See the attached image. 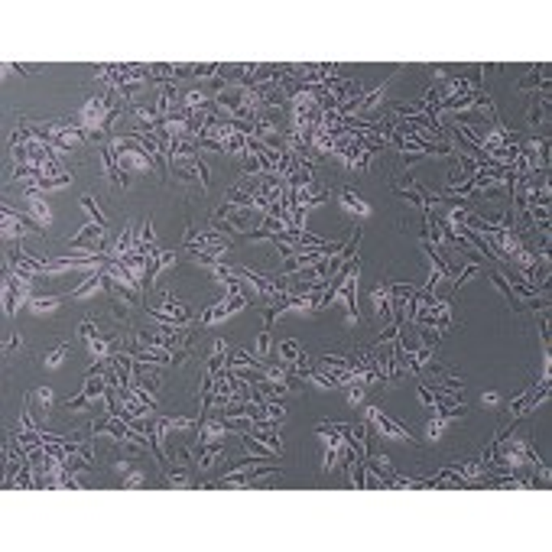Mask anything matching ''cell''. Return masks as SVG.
I'll list each match as a JSON object with an SVG mask.
<instances>
[{
    "mask_svg": "<svg viewBox=\"0 0 552 552\" xmlns=\"http://www.w3.org/2000/svg\"><path fill=\"white\" fill-rule=\"evenodd\" d=\"M120 111H124V98L111 88L107 94H92L88 101L81 104L75 120H78L81 130L88 134V140H104L107 130H111V124L120 117Z\"/></svg>",
    "mask_w": 552,
    "mask_h": 552,
    "instance_id": "1",
    "label": "cell"
},
{
    "mask_svg": "<svg viewBox=\"0 0 552 552\" xmlns=\"http://www.w3.org/2000/svg\"><path fill=\"white\" fill-rule=\"evenodd\" d=\"M23 124L33 130L36 137H43L52 147V153H69V150H78V147H85V140H88V134L81 130L78 120H49V124L36 127L33 120H26Z\"/></svg>",
    "mask_w": 552,
    "mask_h": 552,
    "instance_id": "2",
    "label": "cell"
},
{
    "mask_svg": "<svg viewBox=\"0 0 552 552\" xmlns=\"http://www.w3.org/2000/svg\"><path fill=\"white\" fill-rule=\"evenodd\" d=\"M114 143V153H117V166H120V173H160V166H156V160H153L147 150H140L134 140L127 137V134H120V137L111 140Z\"/></svg>",
    "mask_w": 552,
    "mask_h": 552,
    "instance_id": "3",
    "label": "cell"
},
{
    "mask_svg": "<svg viewBox=\"0 0 552 552\" xmlns=\"http://www.w3.org/2000/svg\"><path fill=\"white\" fill-rule=\"evenodd\" d=\"M30 299H33V273L7 266V273H3V312H7V319H13L17 309Z\"/></svg>",
    "mask_w": 552,
    "mask_h": 552,
    "instance_id": "4",
    "label": "cell"
},
{
    "mask_svg": "<svg viewBox=\"0 0 552 552\" xmlns=\"http://www.w3.org/2000/svg\"><path fill=\"white\" fill-rule=\"evenodd\" d=\"M549 380H542L540 377V383H533L529 390H523L520 396H513V400L507 403V413H504V426H513L517 419H523L527 413H533L536 406H540L546 396H549Z\"/></svg>",
    "mask_w": 552,
    "mask_h": 552,
    "instance_id": "5",
    "label": "cell"
},
{
    "mask_svg": "<svg viewBox=\"0 0 552 552\" xmlns=\"http://www.w3.org/2000/svg\"><path fill=\"white\" fill-rule=\"evenodd\" d=\"M147 315H150L153 322L173 325V328H179V325H192V312L176 299L173 289H166V293H162V299L156 302V306H147Z\"/></svg>",
    "mask_w": 552,
    "mask_h": 552,
    "instance_id": "6",
    "label": "cell"
},
{
    "mask_svg": "<svg viewBox=\"0 0 552 552\" xmlns=\"http://www.w3.org/2000/svg\"><path fill=\"white\" fill-rule=\"evenodd\" d=\"M393 192L403 198V202H410V205H416L419 211H426V208H432L436 202H442V195H436V192H429V189H423V185L416 182L413 176L406 173H396L393 176Z\"/></svg>",
    "mask_w": 552,
    "mask_h": 552,
    "instance_id": "7",
    "label": "cell"
},
{
    "mask_svg": "<svg viewBox=\"0 0 552 552\" xmlns=\"http://www.w3.org/2000/svg\"><path fill=\"white\" fill-rule=\"evenodd\" d=\"M319 436L325 438V461H322V471H335L341 461H345V455H348V442H345V436H341V426L338 423H319Z\"/></svg>",
    "mask_w": 552,
    "mask_h": 552,
    "instance_id": "8",
    "label": "cell"
},
{
    "mask_svg": "<svg viewBox=\"0 0 552 552\" xmlns=\"http://www.w3.org/2000/svg\"><path fill=\"white\" fill-rule=\"evenodd\" d=\"M0 215H3V224H0V234H3V241H23V234H39L43 237V224L33 218H26V215H17L13 208H0Z\"/></svg>",
    "mask_w": 552,
    "mask_h": 552,
    "instance_id": "9",
    "label": "cell"
},
{
    "mask_svg": "<svg viewBox=\"0 0 552 552\" xmlns=\"http://www.w3.org/2000/svg\"><path fill=\"white\" fill-rule=\"evenodd\" d=\"M169 173L176 176V179H185V182H202L208 189L211 185V176H208V166L202 162V156L198 153H192V156H169Z\"/></svg>",
    "mask_w": 552,
    "mask_h": 552,
    "instance_id": "10",
    "label": "cell"
},
{
    "mask_svg": "<svg viewBox=\"0 0 552 552\" xmlns=\"http://www.w3.org/2000/svg\"><path fill=\"white\" fill-rule=\"evenodd\" d=\"M192 474H195V465L189 458V449L176 452V465L162 468V484L166 487H192Z\"/></svg>",
    "mask_w": 552,
    "mask_h": 552,
    "instance_id": "11",
    "label": "cell"
},
{
    "mask_svg": "<svg viewBox=\"0 0 552 552\" xmlns=\"http://www.w3.org/2000/svg\"><path fill=\"white\" fill-rule=\"evenodd\" d=\"M368 426H374L380 432V436H387V438H400V442H416L413 432L410 429H403L400 423H393L390 416L383 413L380 406H368Z\"/></svg>",
    "mask_w": 552,
    "mask_h": 552,
    "instance_id": "12",
    "label": "cell"
},
{
    "mask_svg": "<svg viewBox=\"0 0 552 552\" xmlns=\"http://www.w3.org/2000/svg\"><path fill=\"white\" fill-rule=\"evenodd\" d=\"M247 296H241V293H228L221 302H215V306H208L205 312H202V319H198V325H211V322H221V319H228V315H234V312H241L244 306H247Z\"/></svg>",
    "mask_w": 552,
    "mask_h": 552,
    "instance_id": "13",
    "label": "cell"
},
{
    "mask_svg": "<svg viewBox=\"0 0 552 552\" xmlns=\"http://www.w3.org/2000/svg\"><path fill=\"white\" fill-rule=\"evenodd\" d=\"M69 251H88V253H104V228L88 221L85 228L69 241Z\"/></svg>",
    "mask_w": 552,
    "mask_h": 552,
    "instance_id": "14",
    "label": "cell"
},
{
    "mask_svg": "<svg viewBox=\"0 0 552 552\" xmlns=\"http://www.w3.org/2000/svg\"><path fill=\"white\" fill-rule=\"evenodd\" d=\"M130 354H134V361H140V364H156V368H162V364H173V351L156 348V345H147V341H134Z\"/></svg>",
    "mask_w": 552,
    "mask_h": 552,
    "instance_id": "15",
    "label": "cell"
},
{
    "mask_svg": "<svg viewBox=\"0 0 552 552\" xmlns=\"http://www.w3.org/2000/svg\"><path fill=\"white\" fill-rule=\"evenodd\" d=\"M341 426V436H345L348 449L354 452V455H361V458H368V426L364 423H338Z\"/></svg>",
    "mask_w": 552,
    "mask_h": 552,
    "instance_id": "16",
    "label": "cell"
},
{
    "mask_svg": "<svg viewBox=\"0 0 552 552\" xmlns=\"http://www.w3.org/2000/svg\"><path fill=\"white\" fill-rule=\"evenodd\" d=\"M251 436H257L260 442H266L270 449H276L279 455H283V438H279V423H273V419H260V423H253Z\"/></svg>",
    "mask_w": 552,
    "mask_h": 552,
    "instance_id": "17",
    "label": "cell"
},
{
    "mask_svg": "<svg viewBox=\"0 0 552 552\" xmlns=\"http://www.w3.org/2000/svg\"><path fill=\"white\" fill-rule=\"evenodd\" d=\"M338 202H341V205H345V208H348V211H351V215H354L357 221L370 218V205H368V202H364V198H361V195H357L354 189H341V192H338Z\"/></svg>",
    "mask_w": 552,
    "mask_h": 552,
    "instance_id": "18",
    "label": "cell"
},
{
    "mask_svg": "<svg viewBox=\"0 0 552 552\" xmlns=\"http://www.w3.org/2000/svg\"><path fill=\"white\" fill-rule=\"evenodd\" d=\"M455 474H461V478H468V481H478V478H484L487 474V458H468V461H458V465H449Z\"/></svg>",
    "mask_w": 552,
    "mask_h": 552,
    "instance_id": "19",
    "label": "cell"
},
{
    "mask_svg": "<svg viewBox=\"0 0 552 552\" xmlns=\"http://www.w3.org/2000/svg\"><path fill=\"white\" fill-rule=\"evenodd\" d=\"M370 306L377 319H393V306H390V286H374L370 289Z\"/></svg>",
    "mask_w": 552,
    "mask_h": 552,
    "instance_id": "20",
    "label": "cell"
},
{
    "mask_svg": "<svg viewBox=\"0 0 552 552\" xmlns=\"http://www.w3.org/2000/svg\"><path fill=\"white\" fill-rule=\"evenodd\" d=\"M98 289H104V270H94L92 276H85V283H78L72 289L69 299H85V296H94Z\"/></svg>",
    "mask_w": 552,
    "mask_h": 552,
    "instance_id": "21",
    "label": "cell"
},
{
    "mask_svg": "<svg viewBox=\"0 0 552 552\" xmlns=\"http://www.w3.org/2000/svg\"><path fill=\"white\" fill-rule=\"evenodd\" d=\"M134 383L137 387H143V390H150V393H156L160 390V374H156V364L153 368H143V364H134Z\"/></svg>",
    "mask_w": 552,
    "mask_h": 552,
    "instance_id": "22",
    "label": "cell"
},
{
    "mask_svg": "<svg viewBox=\"0 0 552 552\" xmlns=\"http://www.w3.org/2000/svg\"><path fill=\"white\" fill-rule=\"evenodd\" d=\"M423 251H426V257L432 260V270H436L438 276H449V279H455V270H452V264L442 257V247H436V244L423 241Z\"/></svg>",
    "mask_w": 552,
    "mask_h": 552,
    "instance_id": "23",
    "label": "cell"
},
{
    "mask_svg": "<svg viewBox=\"0 0 552 552\" xmlns=\"http://www.w3.org/2000/svg\"><path fill=\"white\" fill-rule=\"evenodd\" d=\"M192 253V260L202 266H215L224 260V253H228V244H215V247H202V251H189Z\"/></svg>",
    "mask_w": 552,
    "mask_h": 552,
    "instance_id": "24",
    "label": "cell"
},
{
    "mask_svg": "<svg viewBox=\"0 0 552 552\" xmlns=\"http://www.w3.org/2000/svg\"><path fill=\"white\" fill-rule=\"evenodd\" d=\"M198 471H211L215 465H218V458L224 455V442H211V445H198Z\"/></svg>",
    "mask_w": 552,
    "mask_h": 552,
    "instance_id": "25",
    "label": "cell"
},
{
    "mask_svg": "<svg viewBox=\"0 0 552 552\" xmlns=\"http://www.w3.org/2000/svg\"><path fill=\"white\" fill-rule=\"evenodd\" d=\"M241 438H244V449L251 452L253 458H260V461L279 458V452H276V449H270V445H266V442H260V438H257V436H251V432H244Z\"/></svg>",
    "mask_w": 552,
    "mask_h": 552,
    "instance_id": "26",
    "label": "cell"
},
{
    "mask_svg": "<svg viewBox=\"0 0 552 552\" xmlns=\"http://www.w3.org/2000/svg\"><path fill=\"white\" fill-rule=\"evenodd\" d=\"M169 264H176V253L173 251H160L156 257L150 260V266H147V279H143V286H153V279L166 270Z\"/></svg>",
    "mask_w": 552,
    "mask_h": 552,
    "instance_id": "27",
    "label": "cell"
},
{
    "mask_svg": "<svg viewBox=\"0 0 552 552\" xmlns=\"http://www.w3.org/2000/svg\"><path fill=\"white\" fill-rule=\"evenodd\" d=\"M487 276H491V283H494V286L500 289V296H504V299H507V306H510V309H513V312H520V309H523V306H520V299H517V296H513V289H510V283H507V276L500 273V270H491V273H487Z\"/></svg>",
    "mask_w": 552,
    "mask_h": 552,
    "instance_id": "28",
    "label": "cell"
},
{
    "mask_svg": "<svg viewBox=\"0 0 552 552\" xmlns=\"http://www.w3.org/2000/svg\"><path fill=\"white\" fill-rule=\"evenodd\" d=\"M30 202V208H33V218L43 224V228H49L52 224V211H49V205H46V198H39V195H33V198H26Z\"/></svg>",
    "mask_w": 552,
    "mask_h": 552,
    "instance_id": "29",
    "label": "cell"
},
{
    "mask_svg": "<svg viewBox=\"0 0 552 552\" xmlns=\"http://www.w3.org/2000/svg\"><path fill=\"white\" fill-rule=\"evenodd\" d=\"M13 487H20V491H26V487H36V468L30 465V458H26V465L17 471V478H13Z\"/></svg>",
    "mask_w": 552,
    "mask_h": 552,
    "instance_id": "30",
    "label": "cell"
},
{
    "mask_svg": "<svg viewBox=\"0 0 552 552\" xmlns=\"http://www.w3.org/2000/svg\"><path fill=\"white\" fill-rule=\"evenodd\" d=\"M279 354H283V361H286V364H296V361H299L306 351H302V345L296 341V338H286V341L279 345Z\"/></svg>",
    "mask_w": 552,
    "mask_h": 552,
    "instance_id": "31",
    "label": "cell"
},
{
    "mask_svg": "<svg viewBox=\"0 0 552 552\" xmlns=\"http://www.w3.org/2000/svg\"><path fill=\"white\" fill-rule=\"evenodd\" d=\"M416 293H419V286H410V283H396V286H390V302H413Z\"/></svg>",
    "mask_w": 552,
    "mask_h": 552,
    "instance_id": "32",
    "label": "cell"
},
{
    "mask_svg": "<svg viewBox=\"0 0 552 552\" xmlns=\"http://www.w3.org/2000/svg\"><path fill=\"white\" fill-rule=\"evenodd\" d=\"M59 302H62V296H33V299H30V309L43 315V312L59 309Z\"/></svg>",
    "mask_w": 552,
    "mask_h": 552,
    "instance_id": "33",
    "label": "cell"
},
{
    "mask_svg": "<svg viewBox=\"0 0 552 552\" xmlns=\"http://www.w3.org/2000/svg\"><path fill=\"white\" fill-rule=\"evenodd\" d=\"M81 208H85L88 215H92V221H94V224H101V228H104V224H107V221H104V211H101V205H98V202H94L92 195H81Z\"/></svg>",
    "mask_w": 552,
    "mask_h": 552,
    "instance_id": "34",
    "label": "cell"
},
{
    "mask_svg": "<svg viewBox=\"0 0 552 552\" xmlns=\"http://www.w3.org/2000/svg\"><path fill=\"white\" fill-rule=\"evenodd\" d=\"M264 410H266V419H273V423H283V419H286V406L279 400H264Z\"/></svg>",
    "mask_w": 552,
    "mask_h": 552,
    "instance_id": "35",
    "label": "cell"
},
{
    "mask_svg": "<svg viewBox=\"0 0 552 552\" xmlns=\"http://www.w3.org/2000/svg\"><path fill=\"white\" fill-rule=\"evenodd\" d=\"M120 484H124V487H143V484H147V474L140 471V468H127L124 481H120Z\"/></svg>",
    "mask_w": 552,
    "mask_h": 552,
    "instance_id": "36",
    "label": "cell"
},
{
    "mask_svg": "<svg viewBox=\"0 0 552 552\" xmlns=\"http://www.w3.org/2000/svg\"><path fill=\"white\" fill-rule=\"evenodd\" d=\"M244 173H247V176H260V160H257V153H253L251 147H244Z\"/></svg>",
    "mask_w": 552,
    "mask_h": 552,
    "instance_id": "37",
    "label": "cell"
},
{
    "mask_svg": "<svg viewBox=\"0 0 552 552\" xmlns=\"http://www.w3.org/2000/svg\"><path fill=\"white\" fill-rule=\"evenodd\" d=\"M65 354H69V345L62 341V345H56V348H52V351L46 354V368H59V364L65 361Z\"/></svg>",
    "mask_w": 552,
    "mask_h": 552,
    "instance_id": "38",
    "label": "cell"
},
{
    "mask_svg": "<svg viewBox=\"0 0 552 552\" xmlns=\"http://www.w3.org/2000/svg\"><path fill=\"white\" fill-rule=\"evenodd\" d=\"M478 270H481V264H474V260H471V264L465 266L461 273H455V279H452V286H455V289H461V286H465V283H468V279H471L474 273H478Z\"/></svg>",
    "mask_w": 552,
    "mask_h": 552,
    "instance_id": "39",
    "label": "cell"
},
{
    "mask_svg": "<svg viewBox=\"0 0 552 552\" xmlns=\"http://www.w3.org/2000/svg\"><path fill=\"white\" fill-rule=\"evenodd\" d=\"M218 62H202V65H195V78H215L218 75Z\"/></svg>",
    "mask_w": 552,
    "mask_h": 552,
    "instance_id": "40",
    "label": "cell"
},
{
    "mask_svg": "<svg viewBox=\"0 0 552 552\" xmlns=\"http://www.w3.org/2000/svg\"><path fill=\"white\" fill-rule=\"evenodd\" d=\"M445 426H449V419H445V416H438V413H432V423H429V438H438Z\"/></svg>",
    "mask_w": 552,
    "mask_h": 552,
    "instance_id": "41",
    "label": "cell"
},
{
    "mask_svg": "<svg viewBox=\"0 0 552 552\" xmlns=\"http://www.w3.org/2000/svg\"><path fill=\"white\" fill-rule=\"evenodd\" d=\"M33 396H36V403H39V410H43V413H49V406H52V390H49V387H39Z\"/></svg>",
    "mask_w": 552,
    "mask_h": 552,
    "instance_id": "42",
    "label": "cell"
},
{
    "mask_svg": "<svg viewBox=\"0 0 552 552\" xmlns=\"http://www.w3.org/2000/svg\"><path fill=\"white\" fill-rule=\"evenodd\" d=\"M253 354H257V357H266V354H270V332H266V328L260 332V338H257V348H253Z\"/></svg>",
    "mask_w": 552,
    "mask_h": 552,
    "instance_id": "43",
    "label": "cell"
},
{
    "mask_svg": "<svg viewBox=\"0 0 552 552\" xmlns=\"http://www.w3.org/2000/svg\"><path fill=\"white\" fill-rule=\"evenodd\" d=\"M78 335L85 338V341H88V338H94V335H101V325H98V322H81Z\"/></svg>",
    "mask_w": 552,
    "mask_h": 552,
    "instance_id": "44",
    "label": "cell"
},
{
    "mask_svg": "<svg viewBox=\"0 0 552 552\" xmlns=\"http://www.w3.org/2000/svg\"><path fill=\"white\" fill-rule=\"evenodd\" d=\"M13 351H20V335H13V332H7V341H3V354L10 357Z\"/></svg>",
    "mask_w": 552,
    "mask_h": 552,
    "instance_id": "45",
    "label": "cell"
},
{
    "mask_svg": "<svg viewBox=\"0 0 552 552\" xmlns=\"http://www.w3.org/2000/svg\"><path fill=\"white\" fill-rule=\"evenodd\" d=\"M419 400L426 403V406H436V393L429 390V383H426V380H419Z\"/></svg>",
    "mask_w": 552,
    "mask_h": 552,
    "instance_id": "46",
    "label": "cell"
}]
</instances>
